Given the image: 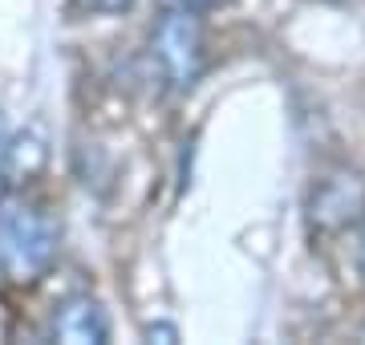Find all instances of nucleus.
Returning a JSON list of instances; mask_svg holds the SVG:
<instances>
[{
  "instance_id": "9b49d317",
  "label": "nucleus",
  "mask_w": 365,
  "mask_h": 345,
  "mask_svg": "<svg viewBox=\"0 0 365 345\" xmlns=\"http://www.w3.org/2000/svg\"><path fill=\"white\" fill-rule=\"evenodd\" d=\"M361 341H365V329H361Z\"/></svg>"
},
{
  "instance_id": "1a4fd4ad",
  "label": "nucleus",
  "mask_w": 365,
  "mask_h": 345,
  "mask_svg": "<svg viewBox=\"0 0 365 345\" xmlns=\"http://www.w3.org/2000/svg\"><path fill=\"white\" fill-rule=\"evenodd\" d=\"M357 268H361V277H365V232H361V244H357Z\"/></svg>"
},
{
  "instance_id": "f257e3e1",
  "label": "nucleus",
  "mask_w": 365,
  "mask_h": 345,
  "mask_svg": "<svg viewBox=\"0 0 365 345\" xmlns=\"http://www.w3.org/2000/svg\"><path fill=\"white\" fill-rule=\"evenodd\" d=\"M57 220L41 207L25 203L21 195L0 200V268L16 284H33L57 260Z\"/></svg>"
},
{
  "instance_id": "423d86ee",
  "label": "nucleus",
  "mask_w": 365,
  "mask_h": 345,
  "mask_svg": "<svg viewBox=\"0 0 365 345\" xmlns=\"http://www.w3.org/2000/svg\"><path fill=\"white\" fill-rule=\"evenodd\" d=\"M78 9H86V13H98V16H118L126 13V9H134V0H73Z\"/></svg>"
},
{
  "instance_id": "7ed1b4c3",
  "label": "nucleus",
  "mask_w": 365,
  "mask_h": 345,
  "mask_svg": "<svg viewBox=\"0 0 365 345\" xmlns=\"http://www.w3.org/2000/svg\"><path fill=\"white\" fill-rule=\"evenodd\" d=\"M304 215L313 232L337 236L349 227L365 224V179L349 167H333L321 171L309 187V200H304Z\"/></svg>"
},
{
  "instance_id": "20e7f679",
  "label": "nucleus",
  "mask_w": 365,
  "mask_h": 345,
  "mask_svg": "<svg viewBox=\"0 0 365 345\" xmlns=\"http://www.w3.org/2000/svg\"><path fill=\"white\" fill-rule=\"evenodd\" d=\"M49 333L66 345H106L110 341V317L93 297H66L49 321Z\"/></svg>"
},
{
  "instance_id": "0eeeda50",
  "label": "nucleus",
  "mask_w": 365,
  "mask_h": 345,
  "mask_svg": "<svg viewBox=\"0 0 365 345\" xmlns=\"http://www.w3.org/2000/svg\"><path fill=\"white\" fill-rule=\"evenodd\" d=\"M143 337H146V341H163V345H175V341H179V329H175L170 321H150V325H146V329H143Z\"/></svg>"
},
{
  "instance_id": "9d476101",
  "label": "nucleus",
  "mask_w": 365,
  "mask_h": 345,
  "mask_svg": "<svg viewBox=\"0 0 365 345\" xmlns=\"http://www.w3.org/2000/svg\"><path fill=\"white\" fill-rule=\"evenodd\" d=\"M9 143V126H4V114H0V146Z\"/></svg>"
},
{
  "instance_id": "39448f33",
  "label": "nucleus",
  "mask_w": 365,
  "mask_h": 345,
  "mask_svg": "<svg viewBox=\"0 0 365 345\" xmlns=\"http://www.w3.org/2000/svg\"><path fill=\"white\" fill-rule=\"evenodd\" d=\"M49 150L37 134H9V143L0 146V175L4 183H29L45 167Z\"/></svg>"
},
{
  "instance_id": "f03ea898",
  "label": "nucleus",
  "mask_w": 365,
  "mask_h": 345,
  "mask_svg": "<svg viewBox=\"0 0 365 345\" xmlns=\"http://www.w3.org/2000/svg\"><path fill=\"white\" fill-rule=\"evenodd\" d=\"M150 61L170 90H191L207 61V33L195 9H167L150 29Z\"/></svg>"
},
{
  "instance_id": "6e6552de",
  "label": "nucleus",
  "mask_w": 365,
  "mask_h": 345,
  "mask_svg": "<svg viewBox=\"0 0 365 345\" xmlns=\"http://www.w3.org/2000/svg\"><path fill=\"white\" fill-rule=\"evenodd\" d=\"M167 9H195V13H203V9H215V4H223V0H163Z\"/></svg>"
}]
</instances>
